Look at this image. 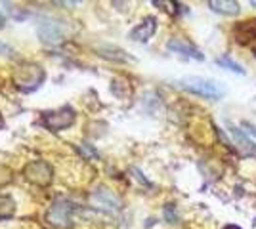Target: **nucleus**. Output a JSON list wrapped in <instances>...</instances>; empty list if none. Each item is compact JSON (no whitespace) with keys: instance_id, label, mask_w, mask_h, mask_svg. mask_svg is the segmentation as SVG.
<instances>
[{"instance_id":"1","label":"nucleus","mask_w":256,"mask_h":229,"mask_svg":"<svg viewBox=\"0 0 256 229\" xmlns=\"http://www.w3.org/2000/svg\"><path fill=\"white\" fill-rule=\"evenodd\" d=\"M178 84H180V88L192 92L195 96L212 99V101H216V99H220L224 96V88L220 86L218 82L203 78V76H186V78H182Z\"/></svg>"},{"instance_id":"2","label":"nucleus","mask_w":256,"mask_h":229,"mask_svg":"<svg viewBox=\"0 0 256 229\" xmlns=\"http://www.w3.org/2000/svg\"><path fill=\"white\" fill-rule=\"evenodd\" d=\"M44 80V71L36 63H22L14 73V82L18 88H22L23 92H32L40 86Z\"/></svg>"},{"instance_id":"3","label":"nucleus","mask_w":256,"mask_h":229,"mask_svg":"<svg viewBox=\"0 0 256 229\" xmlns=\"http://www.w3.org/2000/svg\"><path fill=\"white\" fill-rule=\"evenodd\" d=\"M75 117H76L75 111L71 109L69 105H64V107H60V109L44 113L42 122L46 128H50V130H54V132H60V130L69 128V126L75 122Z\"/></svg>"},{"instance_id":"4","label":"nucleus","mask_w":256,"mask_h":229,"mask_svg":"<svg viewBox=\"0 0 256 229\" xmlns=\"http://www.w3.org/2000/svg\"><path fill=\"white\" fill-rule=\"evenodd\" d=\"M23 176L36 186H48L54 180V168L46 161H31L23 168Z\"/></svg>"},{"instance_id":"5","label":"nucleus","mask_w":256,"mask_h":229,"mask_svg":"<svg viewBox=\"0 0 256 229\" xmlns=\"http://www.w3.org/2000/svg\"><path fill=\"white\" fill-rule=\"evenodd\" d=\"M73 212H75V205L73 203H69V201H56L52 208L48 210L46 220H48V224H52L56 228H65V226L71 224Z\"/></svg>"},{"instance_id":"6","label":"nucleus","mask_w":256,"mask_h":229,"mask_svg":"<svg viewBox=\"0 0 256 229\" xmlns=\"http://www.w3.org/2000/svg\"><path fill=\"white\" fill-rule=\"evenodd\" d=\"M90 203L100 210H106V212H117L122 208V203L113 191H109L107 187H98L96 191H92L90 195Z\"/></svg>"},{"instance_id":"7","label":"nucleus","mask_w":256,"mask_h":229,"mask_svg":"<svg viewBox=\"0 0 256 229\" xmlns=\"http://www.w3.org/2000/svg\"><path fill=\"white\" fill-rule=\"evenodd\" d=\"M168 50L170 52H174V54H182V55H186V57H193V59H199V61H203L204 59V55L193 46L192 42H188L186 38H170L168 40Z\"/></svg>"},{"instance_id":"8","label":"nucleus","mask_w":256,"mask_h":229,"mask_svg":"<svg viewBox=\"0 0 256 229\" xmlns=\"http://www.w3.org/2000/svg\"><path fill=\"white\" fill-rule=\"evenodd\" d=\"M157 31V19L155 17H146L144 21L136 25L132 31H130V38L136 40V42H148L151 36Z\"/></svg>"},{"instance_id":"9","label":"nucleus","mask_w":256,"mask_h":229,"mask_svg":"<svg viewBox=\"0 0 256 229\" xmlns=\"http://www.w3.org/2000/svg\"><path fill=\"white\" fill-rule=\"evenodd\" d=\"M228 128H230V134L234 136L235 143H237V149H239V153H241L243 157L254 155L256 145L252 143V140H250L248 136H245V132L241 130V128H237V126H235V124H232V122H228Z\"/></svg>"},{"instance_id":"10","label":"nucleus","mask_w":256,"mask_h":229,"mask_svg":"<svg viewBox=\"0 0 256 229\" xmlns=\"http://www.w3.org/2000/svg\"><path fill=\"white\" fill-rule=\"evenodd\" d=\"M38 36L46 44H60L64 38V31L58 23L54 21H42L38 25Z\"/></svg>"},{"instance_id":"11","label":"nucleus","mask_w":256,"mask_h":229,"mask_svg":"<svg viewBox=\"0 0 256 229\" xmlns=\"http://www.w3.org/2000/svg\"><path fill=\"white\" fill-rule=\"evenodd\" d=\"M208 8L216 13H222V15H237L241 10V4L235 0H210Z\"/></svg>"},{"instance_id":"12","label":"nucleus","mask_w":256,"mask_h":229,"mask_svg":"<svg viewBox=\"0 0 256 229\" xmlns=\"http://www.w3.org/2000/svg\"><path fill=\"white\" fill-rule=\"evenodd\" d=\"M235 34H237V42H248V40H256V19H248L243 21L241 25L235 27Z\"/></svg>"},{"instance_id":"13","label":"nucleus","mask_w":256,"mask_h":229,"mask_svg":"<svg viewBox=\"0 0 256 229\" xmlns=\"http://www.w3.org/2000/svg\"><path fill=\"white\" fill-rule=\"evenodd\" d=\"M16 212V201L8 195H0V220L12 218Z\"/></svg>"},{"instance_id":"14","label":"nucleus","mask_w":256,"mask_h":229,"mask_svg":"<svg viewBox=\"0 0 256 229\" xmlns=\"http://www.w3.org/2000/svg\"><path fill=\"white\" fill-rule=\"evenodd\" d=\"M216 63L220 67H224V69H230V71H234V73H239V75H245V69L239 65L237 61H234L230 55H224V57H218L216 59Z\"/></svg>"},{"instance_id":"15","label":"nucleus","mask_w":256,"mask_h":229,"mask_svg":"<svg viewBox=\"0 0 256 229\" xmlns=\"http://www.w3.org/2000/svg\"><path fill=\"white\" fill-rule=\"evenodd\" d=\"M12 182V170L8 166H4V164H0V187L6 186V184H10Z\"/></svg>"},{"instance_id":"16","label":"nucleus","mask_w":256,"mask_h":229,"mask_svg":"<svg viewBox=\"0 0 256 229\" xmlns=\"http://www.w3.org/2000/svg\"><path fill=\"white\" fill-rule=\"evenodd\" d=\"M164 216H166V220H168L170 224L176 222V216H174V212H172V205H166V207H164Z\"/></svg>"},{"instance_id":"17","label":"nucleus","mask_w":256,"mask_h":229,"mask_svg":"<svg viewBox=\"0 0 256 229\" xmlns=\"http://www.w3.org/2000/svg\"><path fill=\"white\" fill-rule=\"evenodd\" d=\"M6 52H10V46L4 42H0V54H6Z\"/></svg>"},{"instance_id":"18","label":"nucleus","mask_w":256,"mask_h":229,"mask_svg":"<svg viewBox=\"0 0 256 229\" xmlns=\"http://www.w3.org/2000/svg\"><path fill=\"white\" fill-rule=\"evenodd\" d=\"M245 128H248V132L256 136V126H254V124H250V122H245Z\"/></svg>"},{"instance_id":"19","label":"nucleus","mask_w":256,"mask_h":229,"mask_svg":"<svg viewBox=\"0 0 256 229\" xmlns=\"http://www.w3.org/2000/svg\"><path fill=\"white\" fill-rule=\"evenodd\" d=\"M222 229H243V228H239V226H234V224H230V226H224Z\"/></svg>"},{"instance_id":"20","label":"nucleus","mask_w":256,"mask_h":229,"mask_svg":"<svg viewBox=\"0 0 256 229\" xmlns=\"http://www.w3.org/2000/svg\"><path fill=\"white\" fill-rule=\"evenodd\" d=\"M4 23H6V19H4V15H2V13H0V27H2V25H4Z\"/></svg>"},{"instance_id":"21","label":"nucleus","mask_w":256,"mask_h":229,"mask_svg":"<svg viewBox=\"0 0 256 229\" xmlns=\"http://www.w3.org/2000/svg\"><path fill=\"white\" fill-rule=\"evenodd\" d=\"M250 6H252V8H256V0H252V2H250Z\"/></svg>"},{"instance_id":"22","label":"nucleus","mask_w":256,"mask_h":229,"mask_svg":"<svg viewBox=\"0 0 256 229\" xmlns=\"http://www.w3.org/2000/svg\"><path fill=\"white\" fill-rule=\"evenodd\" d=\"M254 55H256V48H254Z\"/></svg>"}]
</instances>
